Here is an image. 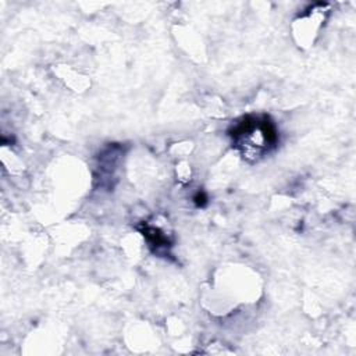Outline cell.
<instances>
[{
  "instance_id": "cell-1",
  "label": "cell",
  "mask_w": 356,
  "mask_h": 356,
  "mask_svg": "<svg viewBox=\"0 0 356 356\" xmlns=\"http://www.w3.org/2000/svg\"><path fill=\"white\" fill-rule=\"evenodd\" d=\"M235 145L248 156H261L277 142V129L268 117L248 115L235 125L231 132Z\"/></svg>"
}]
</instances>
